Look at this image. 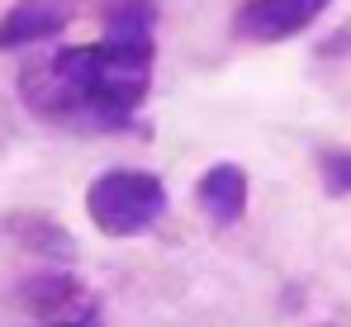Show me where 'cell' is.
Wrapping results in <instances>:
<instances>
[{
	"label": "cell",
	"mask_w": 351,
	"mask_h": 327,
	"mask_svg": "<svg viewBox=\"0 0 351 327\" xmlns=\"http://www.w3.org/2000/svg\"><path fill=\"white\" fill-rule=\"evenodd\" d=\"M157 57L119 53L110 43L62 48L53 62H34L19 76L24 105L38 119L76 128V133H114L133 123V109L152 90Z\"/></svg>",
	"instance_id": "obj_1"
},
{
	"label": "cell",
	"mask_w": 351,
	"mask_h": 327,
	"mask_svg": "<svg viewBox=\"0 0 351 327\" xmlns=\"http://www.w3.org/2000/svg\"><path fill=\"white\" fill-rule=\"evenodd\" d=\"M86 214L105 237H138L167 214V185L152 171L114 166L90 180L86 190Z\"/></svg>",
	"instance_id": "obj_2"
},
{
	"label": "cell",
	"mask_w": 351,
	"mask_h": 327,
	"mask_svg": "<svg viewBox=\"0 0 351 327\" xmlns=\"http://www.w3.org/2000/svg\"><path fill=\"white\" fill-rule=\"evenodd\" d=\"M332 0H247L233 14V34L247 43H285L304 34Z\"/></svg>",
	"instance_id": "obj_3"
},
{
	"label": "cell",
	"mask_w": 351,
	"mask_h": 327,
	"mask_svg": "<svg viewBox=\"0 0 351 327\" xmlns=\"http://www.w3.org/2000/svg\"><path fill=\"white\" fill-rule=\"evenodd\" d=\"M14 299H19V308H29V313H38V318H48L53 327L62 323H76V318H90L95 308L86 304V289H81V280L76 275H34V280H24L19 289H14Z\"/></svg>",
	"instance_id": "obj_4"
},
{
	"label": "cell",
	"mask_w": 351,
	"mask_h": 327,
	"mask_svg": "<svg viewBox=\"0 0 351 327\" xmlns=\"http://www.w3.org/2000/svg\"><path fill=\"white\" fill-rule=\"evenodd\" d=\"M76 19V0H19L0 19V48H29L62 34Z\"/></svg>",
	"instance_id": "obj_5"
},
{
	"label": "cell",
	"mask_w": 351,
	"mask_h": 327,
	"mask_svg": "<svg viewBox=\"0 0 351 327\" xmlns=\"http://www.w3.org/2000/svg\"><path fill=\"white\" fill-rule=\"evenodd\" d=\"M100 43H110L119 53L157 57V5L152 0H110Z\"/></svg>",
	"instance_id": "obj_6"
},
{
	"label": "cell",
	"mask_w": 351,
	"mask_h": 327,
	"mask_svg": "<svg viewBox=\"0 0 351 327\" xmlns=\"http://www.w3.org/2000/svg\"><path fill=\"white\" fill-rule=\"evenodd\" d=\"M195 199H199V209L214 218L219 228L242 223V214H247V171L237 162L209 166V171L199 175V185H195Z\"/></svg>",
	"instance_id": "obj_7"
},
{
	"label": "cell",
	"mask_w": 351,
	"mask_h": 327,
	"mask_svg": "<svg viewBox=\"0 0 351 327\" xmlns=\"http://www.w3.org/2000/svg\"><path fill=\"white\" fill-rule=\"evenodd\" d=\"M5 228H10L34 256H43V261H71V252H76L71 237H66L48 214H14Z\"/></svg>",
	"instance_id": "obj_8"
},
{
	"label": "cell",
	"mask_w": 351,
	"mask_h": 327,
	"mask_svg": "<svg viewBox=\"0 0 351 327\" xmlns=\"http://www.w3.org/2000/svg\"><path fill=\"white\" fill-rule=\"evenodd\" d=\"M318 175H323V190L328 195H351V147H328L318 157Z\"/></svg>",
	"instance_id": "obj_9"
}]
</instances>
